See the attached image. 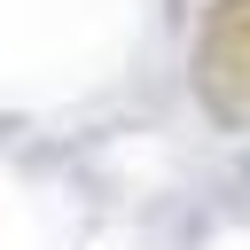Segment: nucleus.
<instances>
[{
    "instance_id": "nucleus-1",
    "label": "nucleus",
    "mask_w": 250,
    "mask_h": 250,
    "mask_svg": "<svg viewBox=\"0 0 250 250\" xmlns=\"http://www.w3.org/2000/svg\"><path fill=\"white\" fill-rule=\"evenodd\" d=\"M188 78L211 125L250 133V0H211L188 47Z\"/></svg>"
}]
</instances>
